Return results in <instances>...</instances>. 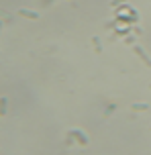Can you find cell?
Listing matches in <instances>:
<instances>
[{"label": "cell", "mask_w": 151, "mask_h": 155, "mask_svg": "<svg viewBox=\"0 0 151 155\" xmlns=\"http://www.w3.org/2000/svg\"><path fill=\"white\" fill-rule=\"evenodd\" d=\"M67 135H70V137H74V139L78 141L82 147H86L88 143H90V141H88V137H86V133H84V131H80V129H74V131H70Z\"/></svg>", "instance_id": "6da1fadb"}, {"label": "cell", "mask_w": 151, "mask_h": 155, "mask_svg": "<svg viewBox=\"0 0 151 155\" xmlns=\"http://www.w3.org/2000/svg\"><path fill=\"white\" fill-rule=\"evenodd\" d=\"M133 51H135V53L139 55V59H141V61H143L145 65H147V68H151V59H149V55L145 53V49H143V47L135 45V47H133Z\"/></svg>", "instance_id": "7a4b0ae2"}, {"label": "cell", "mask_w": 151, "mask_h": 155, "mask_svg": "<svg viewBox=\"0 0 151 155\" xmlns=\"http://www.w3.org/2000/svg\"><path fill=\"white\" fill-rule=\"evenodd\" d=\"M18 15L25 16V18H31V21H37V18H39V12H35V10H27V8H21Z\"/></svg>", "instance_id": "3957f363"}, {"label": "cell", "mask_w": 151, "mask_h": 155, "mask_svg": "<svg viewBox=\"0 0 151 155\" xmlns=\"http://www.w3.org/2000/svg\"><path fill=\"white\" fill-rule=\"evenodd\" d=\"M92 45H94L96 53H102V47H100V39H98V37H92Z\"/></svg>", "instance_id": "277c9868"}, {"label": "cell", "mask_w": 151, "mask_h": 155, "mask_svg": "<svg viewBox=\"0 0 151 155\" xmlns=\"http://www.w3.org/2000/svg\"><path fill=\"white\" fill-rule=\"evenodd\" d=\"M133 110H139V112H141V110H149V104H143V102H141V104H133Z\"/></svg>", "instance_id": "5b68a950"}, {"label": "cell", "mask_w": 151, "mask_h": 155, "mask_svg": "<svg viewBox=\"0 0 151 155\" xmlns=\"http://www.w3.org/2000/svg\"><path fill=\"white\" fill-rule=\"evenodd\" d=\"M123 2H127V0H110V6H112V8H117L119 4H123Z\"/></svg>", "instance_id": "8992f818"}, {"label": "cell", "mask_w": 151, "mask_h": 155, "mask_svg": "<svg viewBox=\"0 0 151 155\" xmlns=\"http://www.w3.org/2000/svg\"><path fill=\"white\" fill-rule=\"evenodd\" d=\"M51 2H53V0H43V2H41V4H43V6H49V4H51Z\"/></svg>", "instance_id": "52a82bcc"}, {"label": "cell", "mask_w": 151, "mask_h": 155, "mask_svg": "<svg viewBox=\"0 0 151 155\" xmlns=\"http://www.w3.org/2000/svg\"><path fill=\"white\" fill-rule=\"evenodd\" d=\"M67 2H74V0H67Z\"/></svg>", "instance_id": "ba28073f"}, {"label": "cell", "mask_w": 151, "mask_h": 155, "mask_svg": "<svg viewBox=\"0 0 151 155\" xmlns=\"http://www.w3.org/2000/svg\"><path fill=\"white\" fill-rule=\"evenodd\" d=\"M149 88H151V84H149Z\"/></svg>", "instance_id": "9c48e42d"}]
</instances>
